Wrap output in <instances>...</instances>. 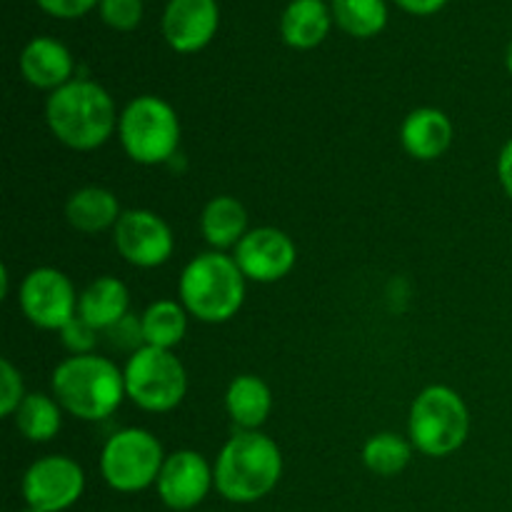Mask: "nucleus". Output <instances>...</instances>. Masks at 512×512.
<instances>
[{
    "label": "nucleus",
    "instance_id": "obj_8",
    "mask_svg": "<svg viewBox=\"0 0 512 512\" xmlns=\"http://www.w3.org/2000/svg\"><path fill=\"white\" fill-rule=\"evenodd\" d=\"M163 463V445L143 428L118 430L100 453V473L118 493H138L158 483Z\"/></svg>",
    "mask_w": 512,
    "mask_h": 512
},
{
    "label": "nucleus",
    "instance_id": "obj_15",
    "mask_svg": "<svg viewBox=\"0 0 512 512\" xmlns=\"http://www.w3.org/2000/svg\"><path fill=\"white\" fill-rule=\"evenodd\" d=\"M20 73L33 88L58 90L70 83L73 75V55L60 40L40 35L33 38L20 53Z\"/></svg>",
    "mask_w": 512,
    "mask_h": 512
},
{
    "label": "nucleus",
    "instance_id": "obj_18",
    "mask_svg": "<svg viewBox=\"0 0 512 512\" xmlns=\"http://www.w3.org/2000/svg\"><path fill=\"white\" fill-rule=\"evenodd\" d=\"M333 13L323 0H293L280 18V35L295 50L318 48L328 38Z\"/></svg>",
    "mask_w": 512,
    "mask_h": 512
},
{
    "label": "nucleus",
    "instance_id": "obj_22",
    "mask_svg": "<svg viewBox=\"0 0 512 512\" xmlns=\"http://www.w3.org/2000/svg\"><path fill=\"white\" fill-rule=\"evenodd\" d=\"M143 323V338L150 348L173 350L188 330V310L175 300H155L140 318Z\"/></svg>",
    "mask_w": 512,
    "mask_h": 512
},
{
    "label": "nucleus",
    "instance_id": "obj_32",
    "mask_svg": "<svg viewBox=\"0 0 512 512\" xmlns=\"http://www.w3.org/2000/svg\"><path fill=\"white\" fill-rule=\"evenodd\" d=\"M395 3L410 15H433L438 13L448 0H395Z\"/></svg>",
    "mask_w": 512,
    "mask_h": 512
},
{
    "label": "nucleus",
    "instance_id": "obj_31",
    "mask_svg": "<svg viewBox=\"0 0 512 512\" xmlns=\"http://www.w3.org/2000/svg\"><path fill=\"white\" fill-rule=\"evenodd\" d=\"M498 178L503 190L508 193V198H512V138L503 145L498 158Z\"/></svg>",
    "mask_w": 512,
    "mask_h": 512
},
{
    "label": "nucleus",
    "instance_id": "obj_26",
    "mask_svg": "<svg viewBox=\"0 0 512 512\" xmlns=\"http://www.w3.org/2000/svg\"><path fill=\"white\" fill-rule=\"evenodd\" d=\"M100 18L113 30H135L143 20V0H100Z\"/></svg>",
    "mask_w": 512,
    "mask_h": 512
},
{
    "label": "nucleus",
    "instance_id": "obj_30",
    "mask_svg": "<svg viewBox=\"0 0 512 512\" xmlns=\"http://www.w3.org/2000/svg\"><path fill=\"white\" fill-rule=\"evenodd\" d=\"M40 5V10H45L53 18H80L88 10H93L100 0H35Z\"/></svg>",
    "mask_w": 512,
    "mask_h": 512
},
{
    "label": "nucleus",
    "instance_id": "obj_3",
    "mask_svg": "<svg viewBox=\"0 0 512 512\" xmlns=\"http://www.w3.org/2000/svg\"><path fill=\"white\" fill-rule=\"evenodd\" d=\"M53 398L73 418L98 423L120 408L125 393V375L118 365L100 355H73L53 370Z\"/></svg>",
    "mask_w": 512,
    "mask_h": 512
},
{
    "label": "nucleus",
    "instance_id": "obj_13",
    "mask_svg": "<svg viewBox=\"0 0 512 512\" xmlns=\"http://www.w3.org/2000/svg\"><path fill=\"white\" fill-rule=\"evenodd\" d=\"M210 485H215V473L208 460L195 450H178L165 458L155 488L170 510H193L210 493Z\"/></svg>",
    "mask_w": 512,
    "mask_h": 512
},
{
    "label": "nucleus",
    "instance_id": "obj_10",
    "mask_svg": "<svg viewBox=\"0 0 512 512\" xmlns=\"http://www.w3.org/2000/svg\"><path fill=\"white\" fill-rule=\"evenodd\" d=\"M85 473L68 455H45L23 475V498L40 512H63L80 500Z\"/></svg>",
    "mask_w": 512,
    "mask_h": 512
},
{
    "label": "nucleus",
    "instance_id": "obj_16",
    "mask_svg": "<svg viewBox=\"0 0 512 512\" xmlns=\"http://www.w3.org/2000/svg\"><path fill=\"white\" fill-rule=\"evenodd\" d=\"M400 143L415 160H435L453 143V123L438 108H415L400 125Z\"/></svg>",
    "mask_w": 512,
    "mask_h": 512
},
{
    "label": "nucleus",
    "instance_id": "obj_17",
    "mask_svg": "<svg viewBox=\"0 0 512 512\" xmlns=\"http://www.w3.org/2000/svg\"><path fill=\"white\" fill-rule=\"evenodd\" d=\"M130 310V293L125 283L113 275H100L78 298V315L85 323L93 325L95 330L105 333L115 323L128 315Z\"/></svg>",
    "mask_w": 512,
    "mask_h": 512
},
{
    "label": "nucleus",
    "instance_id": "obj_19",
    "mask_svg": "<svg viewBox=\"0 0 512 512\" xmlns=\"http://www.w3.org/2000/svg\"><path fill=\"white\" fill-rule=\"evenodd\" d=\"M120 203L115 193L98 185L75 190L65 203V218L78 233H100V230L115 228L120 220Z\"/></svg>",
    "mask_w": 512,
    "mask_h": 512
},
{
    "label": "nucleus",
    "instance_id": "obj_25",
    "mask_svg": "<svg viewBox=\"0 0 512 512\" xmlns=\"http://www.w3.org/2000/svg\"><path fill=\"white\" fill-rule=\"evenodd\" d=\"M410 458H413V443L398 433H378L363 445L365 468L380 478H393L403 473Z\"/></svg>",
    "mask_w": 512,
    "mask_h": 512
},
{
    "label": "nucleus",
    "instance_id": "obj_21",
    "mask_svg": "<svg viewBox=\"0 0 512 512\" xmlns=\"http://www.w3.org/2000/svg\"><path fill=\"white\" fill-rule=\"evenodd\" d=\"M273 408V393L258 375H238L225 393V410L240 430H258Z\"/></svg>",
    "mask_w": 512,
    "mask_h": 512
},
{
    "label": "nucleus",
    "instance_id": "obj_23",
    "mask_svg": "<svg viewBox=\"0 0 512 512\" xmlns=\"http://www.w3.org/2000/svg\"><path fill=\"white\" fill-rule=\"evenodd\" d=\"M60 413H63V408H60L58 400L43 393H30L25 395L18 413H15V425L30 443H48L63 428Z\"/></svg>",
    "mask_w": 512,
    "mask_h": 512
},
{
    "label": "nucleus",
    "instance_id": "obj_6",
    "mask_svg": "<svg viewBox=\"0 0 512 512\" xmlns=\"http://www.w3.org/2000/svg\"><path fill=\"white\" fill-rule=\"evenodd\" d=\"M118 135L133 163H168L180 145V118L168 100L158 95H140L120 113Z\"/></svg>",
    "mask_w": 512,
    "mask_h": 512
},
{
    "label": "nucleus",
    "instance_id": "obj_33",
    "mask_svg": "<svg viewBox=\"0 0 512 512\" xmlns=\"http://www.w3.org/2000/svg\"><path fill=\"white\" fill-rule=\"evenodd\" d=\"M505 65H508V70H510V75H512V40H510V45H508V53H505Z\"/></svg>",
    "mask_w": 512,
    "mask_h": 512
},
{
    "label": "nucleus",
    "instance_id": "obj_34",
    "mask_svg": "<svg viewBox=\"0 0 512 512\" xmlns=\"http://www.w3.org/2000/svg\"><path fill=\"white\" fill-rule=\"evenodd\" d=\"M23 512H40V510H35V508H30V505H28V508H25Z\"/></svg>",
    "mask_w": 512,
    "mask_h": 512
},
{
    "label": "nucleus",
    "instance_id": "obj_7",
    "mask_svg": "<svg viewBox=\"0 0 512 512\" xmlns=\"http://www.w3.org/2000/svg\"><path fill=\"white\" fill-rule=\"evenodd\" d=\"M123 375L128 398L148 413H168L188 393V373L173 350L143 345L130 353Z\"/></svg>",
    "mask_w": 512,
    "mask_h": 512
},
{
    "label": "nucleus",
    "instance_id": "obj_14",
    "mask_svg": "<svg viewBox=\"0 0 512 512\" xmlns=\"http://www.w3.org/2000/svg\"><path fill=\"white\" fill-rule=\"evenodd\" d=\"M218 23L215 0H170L163 13V35L175 53H198L215 38Z\"/></svg>",
    "mask_w": 512,
    "mask_h": 512
},
{
    "label": "nucleus",
    "instance_id": "obj_28",
    "mask_svg": "<svg viewBox=\"0 0 512 512\" xmlns=\"http://www.w3.org/2000/svg\"><path fill=\"white\" fill-rule=\"evenodd\" d=\"M98 333L93 325L85 323L80 315H75L63 330H60V343L73 355H93V348L98 345Z\"/></svg>",
    "mask_w": 512,
    "mask_h": 512
},
{
    "label": "nucleus",
    "instance_id": "obj_11",
    "mask_svg": "<svg viewBox=\"0 0 512 512\" xmlns=\"http://www.w3.org/2000/svg\"><path fill=\"white\" fill-rule=\"evenodd\" d=\"M115 248L135 268H158L175 250L173 230L153 210H125L113 228Z\"/></svg>",
    "mask_w": 512,
    "mask_h": 512
},
{
    "label": "nucleus",
    "instance_id": "obj_1",
    "mask_svg": "<svg viewBox=\"0 0 512 512\" xmlns=\"http://www.w3.org/2000/svg\"><path fill=\"white\" fill-rule=\"evenodd\" d=\"M45 120L55 138L73 150H95L118 130V110L103 85L70 80L53 90L45 103Z\"/></svg>",
    "mask_w": 512,
    "mask_h": 512
},
{
    "label": "nucleus",
    "instance_id": "obj_24",
    "mask_svg": "<svg viewBox=\"0 0 512 512\" xmlns=\"http://www.w3.org/2000/svg\"><path fill=\"white\" fill-rule=\"evenodd\" d=\"M333 20L353 38H373L388 25L385 0H333Z\"/></svg>",
    "mask_w": 512,
    "mask_h": 512
},
{
    "label": "nucleus",
    "instance_id": "obj_29",
    "mask_svg": "<svg viewBox=\"0 0 512 512\" xmlns=\"http://www.w3.org/2000/svg\"><path fill=\"white\" fill-rule=\"evenodd\" d=\"M105 335L110 338V343L115 345V348L120 350H140L145 345V338H143V323H140L135 315H125L120 323H115L113 328L105 330Z\"/></svg>",
    "mask_w": 512,
    "mask_h": 512
},
{
    "label": "nucleus",
    "instance_id": "obj_2",
    "mask_svg": "<svg viewBox=\"0 0 512 512\" xmlns=\"http://www.w3.org/2000/svg\"><path fill=\"white\" fill-rule=\"evenodd\" d=\"M215 488L230 503H255L273 493L283 475L278 443L260 430H240L215 460Z\"/></svg>",
    "mask_w": 512,
    "mask_h": 512
},
{
    "label": "nucleus",
    "instance_id": "obj_4",
    "mask_svg": "<svg viewBox=\"0 0 512 512\" xmlns=\"http://www.w3.org/2000/svg\"><path fill=\"white\" fill-rule=\"evenodd\" d=\"M245 280L235 258L220 250L200 253L180 275V303L200 323H225L243 308Z\"/></svg>",
    "mask_w": 512,
    "mask_h": 512
},
{
    "label": "nucleus",
    "instance_id": "obj_12",
    "mask_svg": "<svg viewBox=\"0 0 512 512\" xmlns=\"http://www.w3.org/2000/svg\"><path fill=\"white\" fill-rule=\"evenodd\" d=\"M235 263L243 275L255 283H275L295 268L298 250L288 233L278 228L248 230L243 240L235 245Z\"/></svg>",
    "mask_w": 512,
    "mask_h": 512
},
{
    "label": "nucleus",
    "instance_id": "obj_27",
    "mask_svg": "<svg viewBox=\"0 0 512 512\" xmlns=\"http://www.w3.org/2000/svg\"><path fill=\"white\" fill-rule=\"evenodd\" d=\"M0 383H3V390H0V415L10 418V415L18 413L20 403L25 400V388L23 375L8 358L0 360Z\"/></svg>",
    "mask_w": 512,
    "mask_h": 512
},
{
    "label": "nucleus",
    "instance_id": "obj_20",
    "mask_svg": "<svg viewBox=\"0 0 512 512\" xmlns=\"http://www.w3.org/2000/svg\"><path fill=\"white\" fill-rule=\"evenodd\" d=\"M200 233L220 253L225 248H235L248 235V210L233 195H218L203 208Z\"/></svg>",
    "mask_w": 512,
    "mask_h": 512
},
{
    "label": "nucleus",
    "instance_id": "obj_9",
    "mask_svg": "<svg viewBox=\"0 0 512 512\" xmlns=\"http://www.w3.org/2000/svg\"><path fill=\"white\" fill-rule=\"evenodd\" d=\"M20 310L43 330H63L78 315V295L58 268H35L20 283Z\"/></svg>",
    "mask_w": 512,
    "mask_h": 512
},
{
    "label": "nucleus",
    "instance_id": "obj_5",
    "mask_svg": "<svg viewBox=\"0 0 512 512\" xmlns=\"http://www.w3.org/2000/svg\"><path fill=\"white\" fill-rule=\"evenodd\" d=\"M408 433L415 450L428 458H445L468 440V405L448 385H430L410 405Z\"/></svg>",
    "mask_w": 512,
    "mask_h": 512
}]
</instances>
